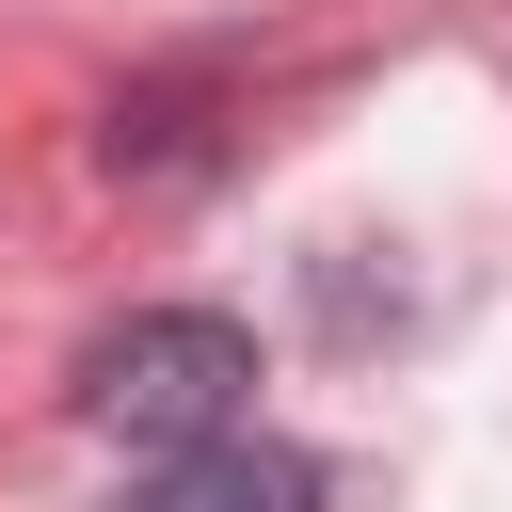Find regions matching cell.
<instances>
[{
  "label": "cell",
  "mask_w": 512,
  "mask_h": 512,
  "mask_svg": "<svg viewBox=\"0 0 512 512\" xmlns=\"http://www.w3.org/2000/svg\"><path fill=\"white\" fill-rule=\"evenodd\" d=\"M240 400H256V336L208 320V304H144V320H112L80 352V416L128 432V448H160V464L176 448H224Z\"/></svg>",
  "instance_id": "cell-1"
},
{
  "label": "cell",
  "mask_w": 512,
  "mask_h": 512,
  "mask_svg": "<svg viewBox=\"0 0 512 512\" xmlns=\"http://www.w3.org/2000/svg\"><path fill=\"white\" fill-rule=\"evenodd\" d=\"M128 512H320V464L272 448V432H224V448H176L128 480Z\"/></svg>",
  "instance_id": "cell-2"
}]
</instances>
